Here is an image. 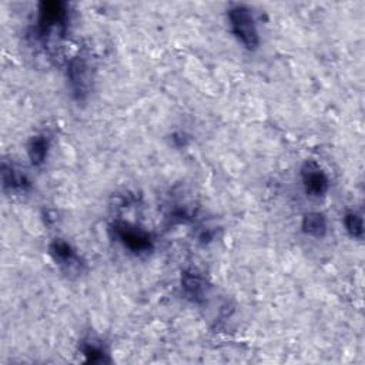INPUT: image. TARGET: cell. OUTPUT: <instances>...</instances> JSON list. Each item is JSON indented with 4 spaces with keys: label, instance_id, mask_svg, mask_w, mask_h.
Here are the masks:
<instances>
[{
    "label": "cell",
    "instance_id": "5",
    "mask_svg": "<svg viewBox=\"0 0 365 365\" xmlns=\"http://www.w3.org/2000/svg\"><path fill=\"white\" fill-rule=\"evenodd\" d=\"M302 181L306 186V192L311 196H323L330 187L326 173L314 161H307L302 167Z\"/></svg>",
    "mask_w": 365,
    "mask_h": 365
},
{
    "label": "cell",
    "instance_id": "11",
    "mask_svg": "<svg viewBox=\"0 0 365 365\" xmlns=\"http://www.w3.org/2000/svg\"><path fill=\"white\" fill-rule=\"evenodd\" d=\"M83 355L86 357L87 362H93V364L109 362L107 352L104 351V348L100 344H96L94 341H87L83 345Z\"/></svg>",
    "mask_w": 365,
    "mask_h": 365
},
{
    "label": "cell",
    "instance_id": "1",
    "mask_svg": "<svg viewBox=\"0 0 365 365\" xmlns=\"http://www.w3.org/2000/svg\"><path fill=\"white\" fill-rule=\"evenodd\" d=\"M228 20L235 37L249 50H256L260 44V37L256 20L249 8L237 5L228 11Z\"/></svg>",
    "mask_w": 365,
    "mask_h": 365
},
{
    "label": "cell",
    "instance_id": "9",
    "mask_svg": "<svg viewBox=\"0 0 365 365\" xmlns=\"http://www.w3.org/2000/svg\"><path fill=\"white\" fill-rule=\"evenodd\" d=\"M49 139L46 136H35L32 137L29 146H27V154L33 166H42L47 157L49 151Z\"/></svg>",
    "mask_w": 365,
    "mask_h": 365
},
{
    "label": "cell",
    "instance_id": "3",
    "mask_svg": "<svg viewBox=\"0 0 365 365\" xmlns=\"http://www.w3.org/2000/svg\"><path fill=\"white\" fill-rule=\"evenodd\" d=\"M68 78L75 97L79 101L85 100L90 90V66L87 57L83 54L72 57L68 65Z\"/></svg>",
    "mask_w": 365,
    "mask_h": 365
},
{
    "label": "cell",
    "instance_id": "7",
    "mask_svg": "<svg viewBox=\"0 0 365 365\" xmlns=\"http://www.w3.org/2000/svg\"><path fill=\"white\" fill-rule=\"evenodd\" d=\"M50 254L54 259L56 263H58L60 266L65 267H76L79 266V257L76 254V252L72 249V246L69 242L63 241V240H54L50 245Z\"/></svg>",
    "mask_w": 365,
    "mask_h": 365
},
{
    "label": "cell",
    "instance_id": "4",
    "mask_svg": "<svg viewBox=\"0 0 365 365\" xmlns=\"http://www.w3.org/2000/svg\"><path fill=\"white\" fill-rule=\"evenodd\" d=\"M114 234L129 250L135 253H146L153 247V241L149 233L139 227L120 223L114 225Z\"/></svg>",
    "mask_w": 365,
    "mask_h": 365
},
{
    "label": "cell",
    "instance_id": "10",
    "mask_svg": "<svg viewBox=\"0 0 365 365\" xmlns=\"http://www.w3.org/2000/svg\"><path fill=\"white\" fill-rule=\"evenodd\" d=\"M302 230L309 235L321 238L327 233V221L320 213H309L302 218Z\"/></svg>",
    "mask_w": 365,
    "mask_h": 365
},
{
    "label": "cell",
    "instance_id": "6",
    "mask_svg": "<svg viewBox=\"0 0 365 365\" xmlns=\"http://www.w3.org/2000/svg\"><path fill=\"white\" fill-rule=\"evenodd\" d=\"M181 288L185 291L186 297L193 302H203L207 291V284L203 276L194 270L189 268L181 274Z\"/></svg>",
    "mask_w": 365,
    "mask_h": 365
},
{
    "label": "cell",
    "instance_id": "8",
    "mask_svg": "<svg viewBox=\"0 0 365 365\" xmlns=\"http://www.w3.org/2000/svg\"><path fill=\"white\" fill-rule=\"evenodd\" d=\"M2 178H4V186L5 189H9L11 192H26L30 186L29 180L25 174H22L19 170H16L12 164L4 163L2 167Z\"/></svg>",
    "mask_w": 365,
    "mask_h": 365
},
{
    "label": "cell",
    "instance_id": "12",
    "mask_svg": "<svg viewBox=\"0 0 365 365\" xmlns=\"http://www.w3.org/2000/svg\"><path fill=\"white\" fill-rule=\"evenodd\" d=\"M344 224L348 231V234L354 238L361 240L364 237V225H362V218L355 214V213H348L344 217Z\"/></svg>",
    "mask_w": 365,
    "mask_h": 365
},
{
    "label": "cell",
    "instance_id": "2",
    "mask_svg": "<svg viewBox=\"0 0 365 365\" xmlns=\"http://www.w3.org/2000/svg\"><path fill=\"white\" fill-rule=\"evenodd\" d=\"M68 20V8L63 2H43L39 8V35L50 36L53 32L63 33Z\"/></svg>",
    "mask_w": 365,
    "mask_h": 365
}]
</instances>
